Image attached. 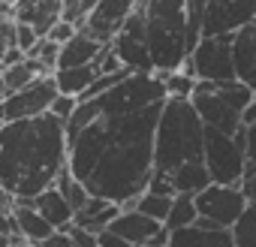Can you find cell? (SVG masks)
Returning a JSON list of instances; mask_svg holds the SVG:
<instances>
[{"mask_svg":"<svg viewBox=\"0 0 256 247\" xmlns=\"http://www.w3.org/2000/svg\"><path fill=\"white\" fill-rule=\"evenodd\" d=\"M148 247H169V244H148Z\"/></svg>","mask_w":256,"mask_h":247,"instance_id":"c3c4849f","label":"cell"},{"mask_svg":"<svg viewBox=\"0 0 256 247\" xmlns=\"http://www.w3.org/2000/svg\"><path fill=\"white\" fill-rule=\"evenodd\" d=\"M172 202H175V196L145 193V196H139V199H136L133 211H139V214H145V217H151V220H157V223H163V226H166L169 211H172Z\"/></svg>","mask_w":256,"mask_h":247,"instance_id":"4316f807","label":"cell"},{"mask_svg":"<svg viewBox=\"0 0 256 247\" xmlns=\"http://www.w3.org/2000/svg\"><path fill=\"white\" fill-rule=\"evenodd\" d=\"M0 247H12V241L10 238H0Z\"/></svg>","mask_w":256,"mask_h":247,"instance_id":"7dc6e473","label":"cell"},{"mask_svg":"<svg viewBox=\"0 0 256 247\" xmlns=\"http://www.w3.org/2000/svg\"><path fill=\"white\" fill-rule=\"evenodd\" d=\"M148 193H157V196H175L172 178L163 175V172H154V175H151V184H148Z\"/></svg>","mask_w":256,"mask_h":247,"instance_id":"8d00e7d4","label":"cell"},{"mask_svg":"<svg viewBox=\"0 0 256 247\" xmlns=\"http://www.w3.org/2000/svg\"><path fill=\"white\" fill-rule=\"evenodd\" d=\"M10 48H16V22H0V64Z\"/></svg>","mask_w":256,"mask_h":247,"instance_id":"d590c367","label":"cell"},{"mask_svg":"<svg viewBox=\"0 0 256 247\" xmlns=\"http://www.w3.org/2000/svg\"><path fill=\"white\" fill-rule=\"evenodd\" d=\"M199 223V208H196V199L193 196H175L172 202V211H169V220H166V232H181V229H190Z\"/></svg>","mask_w":256,"mask_h":247,"instance_id":"cb8c5ba5","label":"cell"},{"mask_svg":"<svg viewBox=\"0 0 256 247\" xmlns=\"http://www.w3.org/2000/svg\"><path fill=\"white\" fill-rule=\"evenodd\" d=\"M148 52L157 76L178 72L190 58L187 48V4L184 0H151L145 4Z\"/></svg>","mask_w":256,"mask_h":247,"instance_id":"277c9868","label":"cell"},{"mask_svg":"<svg viewBox=\"0 0 256 247\" xmlns=\"http://www.w3.org/2000/svg\"><path fill=\"white\" fill-rule=\"evenodd\" d=\"M247 160L256 166V124L247 127Z\"/></svg>","mask_w":256,"mask_h":247,"instance_id":"ee69618b","label":"cell"},{"mask_svg":"<svg viewBox=\"0 0 256 247\" xmlns=\"http://www.w3.org/2000/svg\"><path fill=\"white\" fill-rule=\"evenodd\" d=\"M256 124V90H253V102H250V108L244 112V127H253Z\"/></svg>","mask_w":256,"mask_h":247,"instance_id":"f6af8a7d","label":"cell"},{"mask_svg":"<svg viewBox=\"0 0 256 247\" xmlns=\"http://www.w3.org/2000/svg\"><path fill=\"white\" fill-rule=\"evenodd\" d=\"M42 247H72V238H70V232H54Z\"/></svg>","mask_w":256,"mask_h":247,"instance_id":"7bdbcfd3","label":"cell"},{"mask_svg":"<svg viewBox=\"0 0 256 247\" xmlns=\"http://www.w3.org/2000/svg\"><path fill=\"white\" fill-rule=\"evenodd\" d=\"M28 58H34V60H36L48 76H54V72H58V60H60V46H58V42H52V40H42V42H40Z\"/></svg>","mask_w":256,"mask_h":247,"instance_id":"1f68e13d","label":"cell"},{"mask_svg":"<svg viewBox=\"0 0 256 247\" xmlns=\"http://www.w3.org/2000/svg\"><path fill=\"white\" fill-rule=\"evenodd\" d=\"M0 238H10V241H12V238H22L12 211H0Z\"/></svg>","mask_w":256,"mask_h":247,"instance_id":"74e56055","label":"cell"},{"mask_svg":"<svg viewBox=\"0 0 256 247\" xmlns=\"http://www.w3.org/2000/svg\"><path fill=\"white\" fill-rule=\"evenodd\" d=\"M169 247H235L232 232L226 229H202V226H190L181 232L169 235Z\"/></svg>","mask_w":256,"mask_h":247,"instance_id":"44dd1931","label":"cell"},{"mask_svg":"<svg viewBox=\"0 0 256 247\" xmlns=\"http://www.w3.org/2000/svg\"><path fill=\"white\" fill-rule=\"evenodd\" d=\"M211 184L241 187L247 175V127L238 136H223L217 130H205V157H202Z\"/></svg>","mask_w":256,"mask_h":247,"instance_id":"5b68a950","label":"cell"},{"mask_svg":"<svg viewBox=\"0 0 256 247\" xmlns=\"http://www.w3.org/2000/svg\"><path fill=\"white\" fill-rule=\"evenodd\" d=\"M40 42H42V40H40V34H36L30 24H16V48H18V52L30 54Z\"/></svg>","mask_w":256,"mask_h":247,"instance_id":"836d02e7","label":"cell"},{"mask_svg":"<svg viewBox=\"0 0 256 247\" xmlns=\"http://www.w3.org/2000/svg\"><path fill=\"white\" fill-rule=\"evenodd\" d=\"M133 10H136L133 0H100L88 18V24L82 28V34H88L100 46H112L114 36L124 30L126 18L133 16Z\"/></svg>","mask_w":256,"mask_h":247,"instance_id":"7c38bea8","label":"cell"},{"mask_svg":"<svg viewBox=\"0 0 256 247\" xmlns=\"http://www.w3.org/2000/svg\"><path fill=\"white\" fill-rule=\"evenodd\" d=\"M120 66L133 76H157L154 72V60L148 52V18H145V4H136L133 16L126 18L124 30L114 36L112 42Z\"/></svg>","mask_w":256,"mask_h":247,"instance_id":"52a82bcc","label":"cell"},{"mask_svg":"<svg viewBox=\"0 0 256 247\" xmlns=\"http://www.w3.org/2000/svg\"><path fill=\"white\" fill-rule=\"evenodd\" d=\"M232 60L238 82L256 90V22L232 36Z\"/></svg>","mask_w":256,"mask_h":247,"instance_id":"2e32d148","label":"cell"},{"mask_svg":"<svg viewBox=\"0 0 256 247\" xmlns=\"http://www.w3.org/2000/svg\"><path fill=\"white\" fill-rule=\"evenodd\" d=\"M100 118H102V112H100V102H96V100H90V102H78L76 114L66 120V145H70L72 139H78L88 127H94Z\"/></svg>","mask_w":256,"mask_h":247,"instance_id":"d4e9b609","label":"cell"},{"mask_svg":"<svg viewBox=\"0 0 256 247\" xmlns=\"http://www.w3.org/2000/svg\"><path fill=\"white\" fill-rule=\"evenodd\" d=\"M60 16H64L60 0H46V4L22 0V4H16V24H30L40 34V40H48V34L60 24Z\"/></svg>","mask_w":256,"mask_h":247,"instance_id":"9a60e30c","label":"cell"},{"mask_svg":"<svg viewBox=\"0 0 256 247\" xmlns=\"http://www.w3.org/2000/svg\"><path fill=\"white\" fill-rule=\"evenodd\" d=\"M54 100H58L54 76L36 78L30 88H24V90H18V94L4 100V106H0V120H4V124H18V120L42 118V114H48Z\"/></svg>","mask_w":256,"mask_h":247,"instance_id":"8fae6325","label":"cell"},{"mask_svg":"<svg viewBox=\"0 0 256 247\" xmlns=\"http://www.w3.org/2000/svg\"><path fill=\"white\" fill-rule=\"evenodd\" d=\"M172 187H175V196H199L211 187V175L205 169V163H187L181 169H175L172 175Z\"/></svg>","mask_w":256,"mask_h":247,"instance_id":"7402d4cb","label":"cell"},{"mask_svg":"<svg viewBox=\"0 0 256 247\" xmlns=\"http://www.w3.org/2000/svg\"><path fill=\"white\" fill-rule=\"evenodd\" d=\"M232 241H235V247H256V208L253 205L232 226Z\"/></svg>","mask_w":256,"mask_h":247,"instance_id":"f1b7e54d","label":"cell"},{"mask_svg":"<svg viewBox=\"0 0 256 247\" xmlns=\"http://www.w3.org/2000/svg\"><path fill=\"white\" fill-rule=\"evenodd\" d=\"M94 70H96V76H114V72H120L124 66H120V60H118L114 48H112V46H106V48L100 52V58L94 60Z\"/></svg>","mask_w":256,"mask_h":247,"instance_id":"d6a6232c","label":"cell"},{"mask_svg":"<svg viewBox=\"0 0 256 247\" xmlns=\"http://www.w3.org/2000/svg\"><path fill=\"white\" fill-rule=\"evenodd\" d=\"M120 205H114V202H108V199H96V196H90V202L76 214V223L72 226H78V229H84V232H90V235H102L118 217H120Z\"/></svg>","mask_w":256,"mask_h":247,"instance_id":"ac0fdd59","label":"cell"},{"mask_svg":"<svg viewBox=\"0 0 256 247\" xmlns=\"http://www.w3.org/2000/svg\"><path fill=\"white\" fill-rule=\"evenodd\" d=\"M106 46L94 42L88 34H76L66 46H60V60H58V70H78V66H94V60L100 58Z\"/></svg>","mask_w":256,"mask_h":247,"instance_id":"ffe728a7","label":"cell"},{"mask_svg":"<svg viewBox=\"0 0 256 247\" xmlns=\"http://www.w3.org/2000/svg\"><path fill=\"white\" fill-rule=\"evenodd\" d=\"M4 100H6V88H4V82H0V106H4Z\"/></svg>","mask_w":256,"mask_h":247,"instance_id":"bcb514c9","label":"cell"},{"mask_svg":"<svg viewBox=\"0 0 256 247\" xmlns=\"http://www.w3.org/2000/svg\"><path fill=\"white\" fill-rule=\"evenodd\" d=\"M205 157V124L190 100H166L154 136V172L172 175Z\"/></svg>","mask_w":256,"mask_h":247,"instance_id":"3957f363","label":"cell"},{"mask_svg":"<svg viewBox=\"0 0 256 247\" xmlns=\"http://www.w3.org/2000/svg\"><path fill=\"white\" fill-rule=\"evenodd\" d=\"M166 106V102H163ZM163 106L126 118H100L66 145V166L90 196L133 211L154 175V136Z\"/></svg>","mask_w":256,"mask_h":247,"instance_id":"6da1fadb","label":"cell"},{"mask_svg":"<svg viewBox=\"0 0 256 247\" xmlns=\"http://www.w3.org/2000/svg\"><path fill=\"white\" fill-rule=\"evenodd\" d=\"M12 214H16V223H18V235H22L30 247H42V244L54 235V229L42 220V214L34 208V202H16Z\"/></svg>","mask_w":256,"mask_h":247,"instance_id":"d6986e66","label":"cell"},{"mask_svg":"<svg viewBox=\"0 0 256 247\" xmlns=\"http://www.w3.org/2000/svg\"><path fill=\"white\" fill-rule=\"evenodd\" d=\"M100 76H96V70L94 66H78V70H58L54 72V84H58V94H64V96H76V100H82L88 90H90V84L96 82Z\"/></svg>","mask_w":256,"mask_h":247,"instance_id":"603a6c76","label":"cell"},{"mask_svg":"<svg viewBox=\"0 0 256 247\" xmlns=\"http://www.w3.org/2000/svg\"><path fill=\"white\" fill-rule=\"evenodd\" d=\"M34 208L42 214V220L54 229V232H70L72 229V223H76V211L70 208V202L64 199V193L60 190H46V193H40L36 199H34Z\"/></svg>","mask_w":256,"mask_h":247,"instance_id":"e0dca14e","label":"cell"},{"mask_svg":"<svg viewBox=\"0 0 256 247\" xmlns=\"http://www.w3.org/2000/svg\"><path fill=\"white\" fill-rule=\"evenodd\" d=\"M108 232L120 235L133 247H148V244H169V232L163 223L139 214V211H120V217L108 226Z\"/></svg>","mask_w":256,"mask_h":247,"instance_id":"4fadbf2b","label":"cell"},{"mask_svg":"<svg viewBox=\"0 0 256 247\" xmlns=\"http://www.w3.org/2000/svg\"><path fill=\"white\" fill-rule=\"evenodd\" d=\"M163 84H166V94L169 100H193V90H196V78L184 76L181 70L178 72H169V76H160Z\"/></svg>","mask_w":256,"mask_h":247,"instance_id":"f546056e","label":"cell"},{"mask_svg":"<svg viewBox=\"0 0 256 247\" xmlns=\"http://www.w3.org/2000/svg\"><path fill=\"white\" fill-rule=\"evenodd\" d=\"M100 247H133V244H126L120 235H114V232H108V229H106V232L100 235Z\"/></svg>","mask_w":256,"mask_h":247,"instance_id":"b9f144b4","label":"cell"},{"mask_svg":"<svg viewBox=\"0 0 256 247\" xmlns=\"http://www.w3.org/2000/svg\"><path fill=\"white\" fill-rule=\"evenodd\" d=\"M223 102H229L235 112H247L250 108V102H253V88H247L244 82H229V84H217V90H214Z\"/></svg>","mask_w":256,"mask_h":247,"instance_id":"83f0119b","label":"cell"},{"mask_svg":"<svg viewBox=\"0 0 256 247\" xmlns=\"http://www.w3.org/2000/svg\"><path fill=\"white\" fill-rule=\"evenodd\" d=\"M54 190H60V193H64V199L70 202V208H72L76 214H78V211H82V208L90 202V193H88V187H84L82 181H76V178H72L70 166H66V169L58 175V181H54Z\"/></svg>","mask_w":256,"mask_h":247,"instance_id":"484cf974","label":"cell"},{"mask_svg":"<svg viewBox=\"0 0 256 247\" xmlns=\"http://www.w3.org/2000/svg\"><path fill=\"white\" fill-rule=\"evenodd\" d=\"M76 108H78V100H76V96H64V94H58V100L52 102L48 114H52V118H58L60 124H66V120L76 114Z\"/></svg>","mask_w":256,"mask_h":247,"instance_id":"e575fe53","label":"cell"},{"mask_svg":"<svg viewBox=\"0 0 256 247\" xmlns=\"http://www.w3.org/2000/svg\"><path fill=\"white\" fill-rule=\"evenodd\" d=\"M94 0H66L64 4V16H60V22H66V24H72L76 30H82L84 24H88V18H90V12H94Z\"/></svg>","mask_w":256,"mask_h":247,"instance_id":"4dcf8cb0","label":"cell"},{"mask_svg":"<svg viewBox=\"0 0 256 247\" xmlns=\"http://www.w3.org/2000/svg\"><path fill=\"white\" fill-rule=\"evenodd\" d=\"M196 208H199V220H208L211 226L232 232V226L244 217V211L250 205H247V196H244L241 187L211 184L205 193L196 196Z\"/></svg>","mask_w":256,"mask_h":247,"instance_id":"9c48e42d","label":"cell"},{"mask_svg":"<svg viewBox=\"0 0 256 247\" xmlns=\"http://www.w3.org/2000/svg\"><path fill=\"white\" fill-rule=\"evenodd\" d=\"M76 34H78V30H76L72 24L60 22V24H58V28H54L52 34H48V40H52V42H58V46H66V42H70V40H72Z\"/></svg>","mask_w":256,"mask_h":247,"instance_id":"60d3db41","label":"cell"},{"mask_svg":"<svg viewBox=\"0 0 256 247\" xmlns=\"http://www.w3.org/2000/svg\"><path fill=\"white\" fill-rule=\"evenodd\" d=\"M190 64H193L196 82H211V84L238 82V76H235V60H232V36L202 40L199 48L190 54Z\"/></svg>","mask_w":256,"mask_h":247,"instance_id":"30bf717a","label":"cell"},{"mask_svg":"<svg viewBox=\"0 0 256 247\" xmlns=\"http://www.w3.org/2000/svg\"><path fill=\"white\" fill-rule=\"evenodd\" d=\"M66 169V124L52 114L0 127V190L34 202Z\"/></svg>","mask_w":256,"mask_h":247,"instance_id":"7a4b0ae2","label":"cell"},{"mask_svg":"<svg viewBox=\"0 0 256 247\" xmlns=\"http://www.w3.org/2000/svg\"><path fill=\"white\" fill-rule=\"evenodd\" d=\"M190 102L199 112L205 130H217L223 136H238L244 130V114L235 112L229 102H223L217 94H196Z\"/></svg>","mask_w":256,"mask_h":247,"instance_id":"5bb4252c","label":"cell"},{"mask_svg":"<svg viewBox=\"0 0 256 247\" xmlns=\"http://www.w3.org/2000/svg\"><path fill=\"white\" fill-rule=\"evenodd\" d=\"M256 22V0H205L202 40L235 36Z\"/></svg>","mask_w":256,"mask_h":247,"instance_id":"ba28073f","label":"cell"},{"mask_svg":"<svg viewBox=\"0 0 256 247\" xmlns=\"http://www.w3.org/2000/svg\"><path fill=\"white\" fill-rule=\"evenodd\" d=\"M169 94L160 76H130L118 88H112L106 96H100L96 102H100L102 118H126V114H139L154 106H163Z\"/></svg>","mask_w":256,"mask_h":247,"instance_id":"8992f818","label":"cell"},{"mask_svg":"<svg viewBox=\"0 0 256 247\" xmlns=\"http://www.w3.org/2000/svg\"><path fill=\"white\" fill-rule=\"evenodd\" d=\"M241 190H244V196H247V205H253V208H256V166H253V163L247 166V175H244Z\"/></svg>","mask_w":256,"mask_h":247,"instance_id":"ab89813d","label":"cell"},{"mask_svg":"<svg viewBox=\"0 0 256 247\" xmlns=\"http://www.w3.org/2000/svg\"><path fill=\"white\" fill-rule=\"evenodd\" d=\"M0 127H4V120H0Z\"/></svg>","mask_w":256,"mask_h":247,"instance_id":"681fc988","label":"cell"},{"mask_svg":"<svg viewBox=\"0 0 256 247\" xmlns=\"http://www.w3.org/2000/svg\"><path fill=\"white\" fill-rule=\"evenodd\" d=\"M70 238H72V247H100V235H90L78 226L70 229Z\"/></svg>","mask_w":256,"mask_h":247,"instance_id":"f35d334b","label":"cell"}]
</instances>
